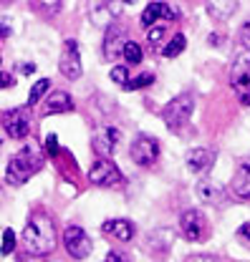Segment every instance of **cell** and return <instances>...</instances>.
<instances>
[{"label": "cell", "mask_w": 250, "mask_h": 262, "mask_svg": "<svg viewBox=\"0 0 250 262\" xmlns=\"http://www.w3.org/2000/svg\"><path fill=\"white\" fill-rule=\"evenodd\" d=\"M23 250L33 257H46L56 250V227L53 220L43 212H33L26 222V229L21 234Z\"/></svg>", "instance_id": "6da1fadb"}, {"label": "cell", "mask_w": 250, "mask_h": 262, "mask_svg": "<svg viewBox=\"0 0 250 262\" xmlns=\"http://www.w3.org/2000/svg\"><path fill=\"white\" fill-rule=\"evenodd\" d=\"M43 166V154L35 144H26L5 166V182L13 187H21L31 179L35 171H41Z\"/></svg>", "instance_id": "7a4b0ae2"}, {"label": "cell", "mask_w": 250, "mask_h": 262, "mask_svg": "<svg viewBox=\"0 0 250 262\" xmlns=\"http://www.w3.org/2000/svg\"><path fill=\"white\" fill-rule=\"evenodd\" d=\"M192 111H195V96L192 94H180L162 108V119H164L167 129L180 131L187 126V121L192 119Z\"/></svg>", "instance_id": "3957f363"}, {"label": "cell", "mask_w": 250, "mask_h": 262, "mask_svg": "<svg viewBox=\"0 0 250 262\" xmlns=\"http://www.w3.org/2000/svg\"><path fill=\"white\" fill-rule=\"evenodd\" d=\"M230 86L243 106H250V53L243 51L230 66Z\"/></svg>", "instance_id": "277c9868"}, {"label": "cell", "mask_w": 250, "mask_h": 262, "mask_svg": "<svg viewBox=\"0 0 250 262\" xmlns=\"http://www.w3.org/2000/svg\"><path fill=\"white\" fill-rule=\"evenodd\" d=\"M89 182H91L94 187H117V184L124 182V177H122L119 166L111 162V159L101 157V159H96V162L91 164V169H89Z\"/></svg>", "instance_id": "5b68a950"}, {"label": "cell", "mask_w": 250, "mask_h": 262, "mask_svg": "<svg viewBox=\"0 0 250 262\" xmlns=\"http://www.w3.org/2000/svg\"><path fill=\"white\" fill-rule=\"evenodd\" d=\"M131 162L137 166H152L159 159V141L155 136H147V134H139L134 141H131Z\"/></svg>", "instance_id": "8992f818"}, {"label": "cell", "mask_w": 250, "mask_h": 262, "mask_svg": "<svg viewBox=\"0 0 250 262\" xmlns=\"http://www.w3.org/2000/svg\"><path fill=\"white\" fill-rule=\"evenodd\" d=\"M180 232L189 242H202L207 239V220L200 209H185L180 214Z\"/></svg>", "instance_id": "52a82bcc"}, {"label": "cell", "mask_w": 250, "mask_h": 262, "mask_svg": "<svg viewBox=\"0 0 250 262\" xmlns=\"http://www.w3.org/2000/svg\"><path fill=\"white\" fill-rule=\"evenodd\" d=\"M63 247H66V252L73 260H84V257L91 255V247L94 245H91V237L84 229L71 225V227H66V232H63Z\"/></svg>", "instance_id": "ba28073f"}, {"label": "cell", "mask_w": 250, "mask_h": 262, "mask_svg": "<svg viewBox=\"0 0 250 262\" xmlns=\"http://www.w3.org/2000/svg\"><path fill=\"white\" fill-rule=\"evenodd\" d=\"M0 124L10 139H26L31 134V114L28 108H10L0 116Z\"/></svg>", "instance_id": "9c48e42d"}, {"label": "cell", "mask_w": 250, "mask_h": 262, "mask_svg": "<svg viewBox=\"0 0 250 262\" xmlns=\"http://www.w3.org/2000/svg\"><path fill=\"white\" fill-rule=\"evenodd\" d=\"M59 71L63 73V78L68 81H76L81 76V53H79V43L73 38H66L63 40V51L61 58H59Z\"/></svg>", "instance_id": "30bf717a"}, {"label": "cell", "mask_w": 250, "mask_h": 262, "mask_svg": "<svg viewBox=\"0 0 250 262\" xmlns=\"http://www.w3.org/2000/svg\"><path fill=\"white\" fill-rule=\"evenodd\" d=\"M177 18H180V13H177L169 3L155 0V3H149V5L144 8V13H142V26L149 28V26H155L159 20H177Z\"/></svg>", "instance_id": "8fae6325"}, {"label": "cell", "mask_w": 250, "mask_h": 262, "mask_svg": "<svg viewBox=\"0 0 250 262\" xmlns=\"http://www.w3.org/2000/svg\"><path fill=\"white\" fill-rule=\"evenodd\" d=\"M119 141H122V131L117 129V126H104V129L96 131L94 136V149L101 154V157H111L114 151H117V146H119Z\"/></svg>", "instance_id": "7c38bea8"}, {"label": "cell", "mask_w": 250, "mask_h": 262, "mask_svg": "<svg viewBox=\"0 0 250 262\" xmlns=\"http://www.w3.org/2000/svg\"><path fill=\"white\" fill-rule=\"evenodd\" d=\"M189 171L195 174H207L215 164V151L213 149H205V146H197V149H189L187 159H185Z\"/></svg>", "instance_id": "4fadbf2b"}, {"label": "cell", "mask_w": 250, "mask_h": 262, "mask_svg": "<svg viewBox=\"0 0 250 262\" xmlns=\"http://www.w3.org/2000/svg\"><path fill=\"white\" fill-rule=\"evenodd\" d=\"M126 43V31L119 26H109L106 35H104V58L106 61H114L117 56H122Z\"/></svg>", "instance_id": "5bb4252c"}, {"label": "cell", "mask_w": 250, "mask_h": 262, "mask_svg": "<svg viewBox=\"0 0 250 262\" xmlns=\"http://www.w3.org/2000/svg\"><path fill=\"white\" fill-rule=\"evenodd\" d=\"M230 192L235 199H250V159L240 162L233 182H230Z\"/></svg>", "instance_id": "9a60e30c"}, {"label": "cell", "mask_w": 250, "mask_h": 262, "mask_svg": "<svg viewBox=\"0 0 250 262\" xmlns=\"http://www.w3.org/2000/svg\"><path fill=\"white\" fill-rule=\"evenodd\" d=\"M101 229H104L109 237L119 239V242H131V239H134V232H137L129 220H106Z\"/></svg>", "instance_id": "2e32d148"}, {"label": "cell", "mask_w": 250, "mask_h": 262, "mask_svg": "<svg viewBox=\"0 0 250 262\" xmlns=\"http://www.w3.org/2000/svg\"><path fill=\"white\" fill-rule=\"evenodd\" d=\"M73 111V98L66 91H53L46 98V114H68Z\"/></svg>", "instance_id": "e0dca14e"}, {"label": "cell", "mask_w": 250, "mask_h": 262, "mask_svg": "<svg viewBox=\"0 0 250 262\" xmlns=\"http://www.w3.org/2000/svg\"><path fill=\"white\" fill-rule=\"evenodd\" d=\"M238 10L235 0H207V13L213 20H227Z\"/></svg>", "instance_id": "ac0fdd59"}, {"label": "cell", "mask_w": 250, "mask_h": 262, "mask_svg": "<svg viewBox=\"0 0 250 262\" xmlns=\"http://www.w3.org/2000/svg\"><path fill=\"white\" fill-rule=\"evenodd\" d=\"M195 194L205 204H215V202H220V196H222V189H220L215 182H200L195 187Z\"/></svg>", "instance_id": "d6986e66"}, {"label": "cell", "mask_w": 250, "mask_h": 262, "mask_svg": "<svg viewBox=\"0 0 250 262\" xmlns=\"http://www.w3.org/2000/svg\"><path fill=\"white\" fill-rule=\"evenodd\" d=\"M185 48H187V38H185L182 33H175V35L162 46V56H164V58H177Z\"/></svg>", "instance_id": "ffe728a7"}, {"label": "cell", "mask_w": 250, "mask_h": 262, "mask_svg": "<svg viewBox=\"0 0 250 262\" xmlns=\"http://www.w3.org/2000/svg\"><path fill=\"white\" fill-rule=\"evenodd\" d=\"M122 56H124L126 66H139L142 61H144V51H142V46H139V43H134V40H126Z\"/></svg>", "instance_id": "44dd1931"}, {"label": "cell", "mask_w": 250, "mask_h": 262, "mask_svg": "<svg viewBox=\"0 0 250 262\" xmlns=\"http://www.w3.org/2000/svg\"><path fill=\"white\" fill-rule=\"evenodd\" d=\"M48 89H51V81H48V78H41V81L31 89V94H28V106H35L41 98L46 96V91H48Z\"/></svg>", "instance_id": "7402d4cb"}, {"label": "cell", "mask_w": 250, "mask_h": 262, "mask_svg": "<svg viewBox=\"0 0 250 262\" xmlns=\"http://www.w3.org/2000/svg\"><path fill=\"white\" fill-rule=\"evenodd\" d=\"M152 83H155V73H139L137 78H129L126 91H139V89H147Z\"/></svg>", "instance_id": "603a6c76"}, {"label": "cell", "mask_w": 250, "mask_h": 262, "mask_svg": "<svg viewBox=\"0 0 250 262\" xmlns=\"http://www.w3.org/2000/svg\"><path fill=\"white\" fill-rule=\"evenodd\" d=\"M164 38H167V26H164V23H155V26H149V31H147V40H149L152 46H159Z\"/></svg>", "instance_id": "cb8c5ba5"}, {"label": "cell", "mask_w": 250, "mask_h": 262, "mask_svg": "<svg viewBox=\"0 0 250 262\" xmlns=\"http://www.w3.org/2000/svg\"><path fill=\"white\" fill-rule=\"evenodd\" d=\"M111 81L119 83L122 89H126V83H129V68L126 66H114L111 68Z\"/></svg>", "instance_id": "d4e9b609"}, {"label": "cell", "mask_w": 250, "mask_h": 262, "mask_svg": "<svg viewBox=\"0 0 250 262\" xmlns=\"http://www.w3.org/2000/svg\"><path fill=\"white\" fill-rule=\"evenodd\" d=\"M13 247H15V232H13L10 227L3 229V245H0V252H3V255H10Z\"/></svg>", "instance_id": "484cf974"}, {"label": "cell", "mask_w": 250, "mask_h": 262, "mask_svg": "<svg viewBox=\"0 0 250 262\" xmlns=\"http://www.w3.org/2000/svg\"><path fill=\"white\" fill-rule=\"evenodd\" d=\"M238 43L243 46V51H248L250 53V18L240 26V33H238Z\"/></svg>", "instance_id": "4316f807"}, {"label": "cell", "mask_w": 250, "mask_h": 262, "mask_svg": "<svg viewBox=\"0 0 250 262\" xmlns=\"http://www.w3.org/2000/svg\"><path fill=\"white\" fill-rule=\"evenodd\" d=\"M46 154H51V157L59 154V136H56V134H51V136L46 139Z\"/></svg>", "instance_id": "83f0119b"}, {"label": "cell", "mask_w": 250, "mask_h": 262, "mask_svg": "<svg viewBox=\"0 0 250 262\" xmlns=\"http://www.w3.org/2000/svg\"><path fill=\"white\" fill-rule=\"evenodd\" d=\"M238 239H240L245 247H250V222L248 225H240V229H238Z\"/></svg>", "instance_id": "f1b7e54d"}, {"label": "cell", "mask_w": 250, "mask_h": 262, "mask_svg": "<svg viewBox=\"0 0 250 262\" xmlns=\"http://www.w3.org/2000/svg\"><path fill=\"white\" fill-rule=\"evenodd\" d=\"M185 262H220V257H215V255H189Z\"/></svg>", "instance_id": "f546056e"}, {"label": "cell", "mask_w": 250, "mask_h": 262, "mask_svg": "<svg viewBox=\"0 0 250 262\" xmlns=\"http://www.w3.org/2000/svg\"><path fill=\"white\" fill-rule=\"evenodd\" d=\"M13 83H15V81H13V76H10V73H3V71H0V89H10Z\"/></svg>", "instance_id": "4dcf8cb0"}, {"label": "cell", "mask_w": 250, "mask_h": 262, "mask_svg": "<svg viewBox=\"0 0 250 262\" xmlns=\"http://www.w3.org/2000/svg\"><path fill=\"white\" fill-rule=\"evenodd\" d=\"M104 262H126V257L122 255V252H114V250H111V252L106 255V260Z\"/></svg>", "instance_id": "1f68e13d"}, {"label": "cell", "mask_w": 250, "mask_h": 262, "mask_svg": "<svg viewBox=\"0 0 250 262\" xmlns=\"http://www.w3.org/2000/svg\"><path fill=\"white\" fill-rule=\"evenodd\" d=\"M18 68H21V73H26V76L35 71V66H33V63H21V66H18Z\"/></svg>", "instance_id": "d6a6232c"}, {"label": "cell", "mask_w": 250, "mask_h": 262, "mask_svg": "<svg viewBox=\"0 0 250 262\" xmlns=\"http://www.w3.org/2000/svg\"><path fill=\"white\" fill-rule=\"evenodd\" d=\"M43 3H46V5H53V8H56V5H59L61 0H43Z\"/></svg>", "instance_id": "836d02e7"}, {"label": "cell", "mask_w": 250, "mask_h": 262, "mask_svg": "<svg viewBox=\"0 0 250 262\" xmlns=\"http://www.w3.org/2000/svg\"><path fill=\"white\" fill-rule=\"evenodd\" d=\"M122 3H126V5H134V3H137V0H122Z\"/></svg>", "instance_id": "e575fe53"}, {"label": "cell", "mask_w": 250, "mask_h": 262, "mask_svg": "<svg viewBox=\"0 0 250 262\" xmlns=\"http://www.w3.org/2000/svg\"><path fill=\"white\" fill-rule=\"evenodd\" d=\"M0 3H13V0H0Z\"/></svg>", "instance_id": "d590c367"}]
</instances>
